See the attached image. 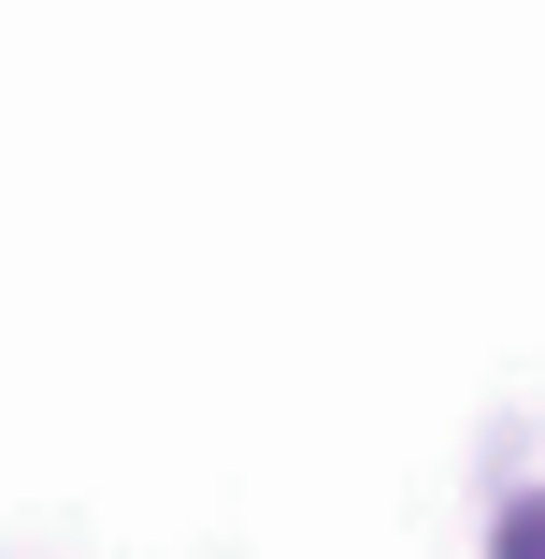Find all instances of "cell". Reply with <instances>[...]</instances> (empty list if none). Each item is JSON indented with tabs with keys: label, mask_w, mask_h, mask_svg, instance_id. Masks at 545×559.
I'll return each mask as SVG.
<instances>
[{
	"label": "cell",
	"mask_w": 545,
	"mask_h": 559,
	"mask_svg": "<svg viewBox=\"0 0 545 559\" xmlns=\"http://www.w3.org/2000/svg\"><path fill=\"white\" fill-rule=\"evenodd\" d=\"M502 559H545V502H517V516H502Z\"/></svg>",
	"instance_id": "6da1fadb"
}]
</instances>
